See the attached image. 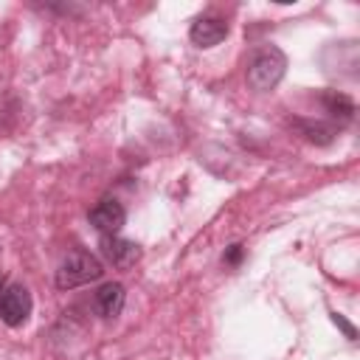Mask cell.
<instances>
[{
  "label": "cell",
  "mask_w": 360,
  "mask_h": 360,
  "mask_svg": "<svg viewBox=\"0 0 360 360\" xmlns=\"http://www.w3.org/2000/svg\"><path fill=\"white\" fill-rule=\"evenodd\" d=\"M284 73H287V53L278 45H262L259 51H253V56L248 59V68H245L248 87L256 93H267L273 87H278Z\"/></svg>",
  "instance_id": "obj_1"
},
{
  "label": "cell",
  "mask_w": 360,
  "mask_h": 360,
  "mask_svg": "<svg viewBox=\"0 0 360 360\" xmlns=\"http://www.w3.org/2000/svg\"><path fill=\"white\" fill-rule=\"evenodd\" d=\"M101 276H104V262H101L98 256H93L90 250L76 248V250H70V253L59 262L53 281H56L59 290H73V287L98 281Z\"/></svg>",
  "instance_id": "obj_2"
},
{
  "label": "cell",
  "mask_w": 360,
  "mask_h": 360,
  "mask_svg": "<svg viewBox=\"0 0 360 360\" xmlns=\"http://www.w3.org/2000/svg\"><path fill=\"white\" fill-rule=\"evenodd\" d=\"M31 292L22 284H6L0 292V321L6 326H22L31 315Z\"/></svg>",
  "instance_id": "obj_3"
},
{
  "label": "cell",
  "mask_w": 360,
  "mask_h": 360,
  "mask_svg": "<svg viewBox=\"0 0 360 360\" xmlns=\"http://www.w3.org/2000/svg\"><path fill=\"white\" fill-rule=\"evenodd\" d=\"M87 219H90V225H93L101 236H115V233L124 228V222H127V211H124V205H121L115 197H101V200L90 208Z\"/></svg>",
  "instance_id": "obj_4"
},
{
  "label": "cell",
  "mask_w": 360,
  "mask_h": 360,
  "mask_svg": "<svg viewBox=\"0 0 360 360\" xmlns=\"http://www.w3.org/2000/svg\"><path fill=\"white\" fill-rule=\"evenodd\" d=\"M228 22L222 20V17H217V14H202V17H197L194 22H191V28H188V39L197 45V48H214V45H219L225 37H228Z\"/></svg>",
  "instance_id": "obj_5"
},
{
  "label": "cell",
  "mask_w": 360,
  "mask_h": 360,
  "mask_svg": "<svg viewBox=\"0 0 360 360\" xmlns=\"http://www.w3.org/2000/svg\"><path fill=\"white\" fill-rule=\"evenodd\" d=\"M98 248H101L104 262L112 264L115 270H127L141 259V248L135 242H129V239H121L118 233L115 236H101Z\"/></svg>",
  "instance_id": "obj_6"
},
{
  "label": "cell",
  "mask_w": 360,
  "mask_h": 360,
  "mask_svg": "<svg viewBox=\"0 0 360 360\" xmlns=\"http://www.w3.org/2000/svg\"><path fill=\"white\" fill-rule=\"evenodd\" d=\"M93 304H96V312H98L101 318H107V321L118 318L121 309H124V304H127V290H124V284H121V281H107V284H101V287L96 290Z\"/></svg>",
  "instance_id": "obj_7"
},
{
  "label": "cell",
  "mask_w": 360,
  "mask_h": 360,
  "mask_svg": "<svg viewBox=\"0 0 360 360\" xmlns=\"http://www.w3.org/2000/svg\"><path fill=\"white\" fill-rule=\"evenodd\" d=\"M321 104H323V110H326L332 118H338L340 124H349V121L354 118V101H352L346 93L326 90V93L321 96Z\"/></svg>",
  "instance_id": "obj_8"
},
{
  "label": "cell",
  "mask_w": 360,
  "mask_h": 360,
  "mask_svg": "<svg viewBox=\"0 0 360 360\" xmlns=\"http://www.w3.org/2000/svg\"><path fill=\"white\" fill-rule=\"evenodd\" d=\"M298 129H301V135L309 141V143H318V146H326V143H332L335 141V135H338V129H335V124H323V121H309V118H295L292 121Z\"/></svg>",
  "instance_id": "obj_9"
},
{
  "label": "cell",
  "mask_w": 360,
  "mask_h": 360,
  "mask_svg": "<svg viewBox=\"0 0 360 360\" xmlns=\"http://www.w3.org/2000/svg\"><path fill=\"white\" fill-rule=\"evenodd\" d=\"M242 253H245L242 245H231V248L222 253V264H225V267H236V264L242 262Z\"/></svg>",
  "instance_id": "obj_10"
},
{
  "label": "cell",
  "mask_w": 360,
  "mask_h": 360,
  "mask_svg": "<svg viewBox=\"0 0 360 360\" xmlns=\"http://www.w3.org/2000/svg\"><path fill=\"white\" fill-rule=\"evenodd\" d=\"M332 321H335V323H338V326L346 332V338H349V340H357V329H354V326H352V323H349V321H346L340 312H332Z\"/></svg>",
  "instance_id": "obj_11"
},
{
  "label": "cell",
  "mask_w": 360,
  "mask_h": 360,
  "mask_svg": "<svg viewBox=\"0 0 360 360\" xmlns=\"http://www.w3.org/2000/svg\"><path fill=\"white\" fill-rule=\"evenodd\" d=\"M3 287H6V281H3V276H0V292H3Z\"/></svg>",
  "instance_id": "obj_12"
}]
</instances>
